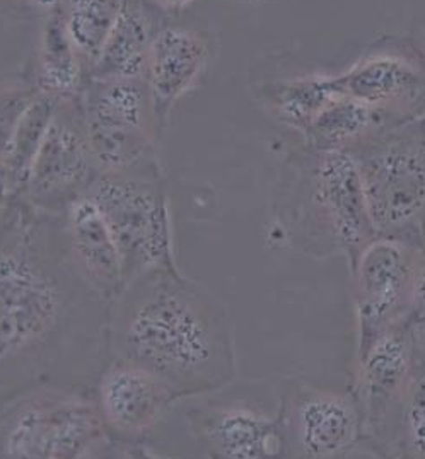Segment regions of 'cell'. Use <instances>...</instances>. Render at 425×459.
<instances>
[{"label": "cell", "instance_id": "obj_14", "mask_svg": "<svg viewBox=\"0 0 425 459\" xmlns=\"http://www.w3.org/2000/svg\"><path fill=\"white\" fill-rule=\"evenodd\" d=\"M343 96L385 113L393 124L425 117V69L403 55L371 54L335 75Z\"/></svg>", "mask_w": 425, "mask_h": 459}, {"label": "cell", "instance_id": "obj_9", "mask_svg": "<svg viewBox=\"0 0 425 459\" xmlns=\"http://www.w3.org/2000/svg\"><path fill=\"white\" fill-rule=\"evenodd\" d=\"M101 175L94 160L81 96L58 101L36 156L24 198L39 212L64 215Z\"/></svg>", "mask_w": 425, "mask_h": 459}, {"label": "cell", "instance_id": "obj_1", "mask_svg": "<svg viewBox=\"0 0 425 459\" xmlns=\"http://www.w3.org/2000/svg\"><path fill=\"white\" fill-rule=\"evenodd\" d=\"M109 304L72 265L64 215L2 204V402L39 386L92 394L109 360Z\"/></svg>", "mask_w": 425, "mask_h": 459}, {"label": "cell", "instance_id": "obj_16", "mask_svg": "<svg viewBox=\"0 0 425 459\" xmlns=\"http://www.w3.org/2000/svg\"><path fill=\"white\" fill-rule=\"evenodd\" d=\"M72 265L89 287L113 302L124 290V268L107 219L91 195H82L64 213Z\"/></svg>", "mask_w": 425, "mask_h": 459}, {"label": "cell", "instance_id": "obj_24", "mask_svg": "<svg viewBox=\"0 0 425 459\" xmlns=\"http://www.w3.org/2000/svg\"><path fill=\"white\" fill-rule=\"evenodd\" d=\"M4 7H9L16 13L38 14L41 18L55 13L62 7V0H2Z\"/></svg>", "mask_w": 425, "mask_h": 459}, {"label": "cell", "instance_id": "obj_17", "mask_svg": "<svg viewBox=\"0 0 425 459\" xmlns=\"http://www.w3.org/2000/svg\"><path fill=\"white\" fill-rule=\"evenodd\" d=\"M156 11L149 0H125L88 79L147 81L152 43L160 30Z\"/></svg>", "mask_w": 425, "mask_h": 459}, {"label": "cell", "instance_id": "obj_19", "mask_svg": "<svg viewBox=\"0 0 425 459\" xmlns=\"http://www.w3.org/2000/svg\"><path fill=\"white\" fill-rule=\"evenodd\" d=\"M56 101L38 94L24 109L18 124L2 137V204L24 198L36 156L54 118Z\"/></svg>", "mask_w": 425, "mask_h": 459}, {"label": "cell", "instance_id": "obj_28", "mask_svg": "<svg viewBox=\"0 0 425 459\" xmlns=\"http://www.w3.org/2000/svg\"><path fill=\"white\" fill-rule=\"evenodd\" d=\"M422 58H424V64H425V24H424V31H422Z\"/></svg>", "mask_w": 425, "mask_h": 459}, {"label": "cell", "instance_id": "obj_3", "mask_svg": "<svg viewBox=\"0 0 425 459\" xmlns=\"http://www.w3.org/2000/svg\"><path fill=\"white\" fill-rule=\"evenodd\" d=\"M117 447L96 396L58 386L28 389L2 402L4 459H82Z\"/></svg>", "mask_w": 425, "mask_h": 459}, {"label": "cell", "instance_id": "obj_22", "mask_svg": "<svg viewBox=\"0 0 425 459\" xmlns=\"http://www.w3.org/2000/svg\"><path fill=\"white\" fill-rule=\"evenodd\" d=\"M125 0H62V14L72 41L91 72L113 30Z\"/></svg>", "mask_w": 425, "mask_h": 459}, {"label": "cell", "instance_id": "obj_26", "mask_svg": "<svg viewBox=\"0 0 425 459\" xmlns=\"http://www.w3.org/2000/svg\"><path fill=\"white\" fill-rule=\"evenodd\" d=\"M410 328H412V338H413L417 359L425 364V316L424 318L412 319Z\"/></svg>", "mask_w": 425, "mask_h": 459}, {"label": "cell", "instance_id": "obj_21", "mask_svg": "<svg viewBox=\"0 0 425 459\" xmlns=\"http://www.w3.org/2000/svg\"><path fill=\"white\" fill-rule=\"evenodd\" d=\"M343 96L335 84V75H306L283 81L268 89L265 96L273 115L298 132H304L332 101Z\"/></svg>", "mask_w": 425, "mask_h": 459}, {"label": "cell", "instance_id": "obj_15", "mask_svg": "<svg viewBox=\"0 0 425 459\" xmlns=\"http://www.w3.org/2000/svg\"><path fill=\"white\" fill-rule=\"evenodd\" d=\"M209 41L192 28L164 26L152 43L147 84L160 132L178 101L195 88L209 64Z\"/></svg>", "mask_w": 425, "mask_h": 459}, {"label": "cell", "instance_id": "obj_2", "mask_svg": "<svg viewBox=\"0 0 425 459\" xmlns=\"http://www.w3.org/2000/svg\"><path fill=\"white\" fill-rule=\"evenodd\" d=\"M109 359L152 372L175 400L228 388L238 374L230 309L207 285L178 266L126 283L109 304Z\"/></svg>", "mask_w": 425, "mask_h": 459}, {"label": "cell", "instance_id": "obj_7", "mask_svg": "<svg viewBox=\"0 0 425 459\" xmlns=\"http://www.w3.org/2000/svg\"><path fill=\"white\" fill-rule=\"evenodd\" d=\"M302 178L304 219L349 258L352 270L377 238L354 156L349 151H311V164Z\"/></svg>", "mask_w": 425, "mask_h": 459}, {"label": "cell", "instance_id": "obj_12", "mask_svg": "<svg viewBox=\"0 0 425 459\" xmlns=\"http://www.w3.org/2000/svg\"><path fill=\"white\" fill-rule=\"evenodd\" d=\"M188 427L205 456L268 459L282 456L279 411L232 400L192 408Z\"/></svg>", "mask_w": 425, "mask_h": 459}, {"label": "cell", "instance_id": "obj_30", "mask_svg": "<svg viewBox=\"0 0 425 459\" xmlns=\"http://www.w3.org/2000/svg\"><path fill=\"white\" fill-rule=\"evenodd\" d=\"M424 249H425V230H424Z\"/></svg>", "mask_w": 425, "mask_h": 459}, {"label": "cell", "instance_id": "obj_23", "mask_svg": "<svg viewBox=\"0 0 425 459\" xmlns=\"http://www.w3.org/2000/svg\"><path fill=\"white\" fill-rule=\"evenodd\" d=\"M391 417H396V425H393L386 451H396V455L407 458H425V364L421 360Z\"/></svg>", "mask_w": 425, "mask_h": 459}, {"label": "cell", "instance_id": "obj_29", "mask_svg": "<svg viewBox=\"0 0 425 459\" xmlns=\"http://www.w3.org/2000/svg\"><path fill=\"white\" fill-rule=\"evenodd\" d=\"M422 125H424V130H425V117L422 118Z\"/></svg>", "mask_w": 425, "mask_h": 459}, {"label": "cell", "instance_id": "obj_5", "mask_svg": "<svg viewBox=\"0 0 425 459\" xmlns=\"http://www.w3.org/2000/svg\"><path fill=\"white\" fill-rule=\"evenodd\" d=\"M88 194L105 215L118 247L124 287L151 270L178 266L158 160L120 173H101Z\"/></svg>", "mask_w": 425, "mask_h": 459}, {"label": "cell", "instance_id": "obj_25", "mask_svg": "<svg viewBox=\"0 0 425 459\" xmlns=\"http://www.w3.org/2000/svg\"><path fill=\"white\" fill-rule=\"evenodd\" d=\"M425 316V253L419 266L415 292H413V313L412 319L424 318Z\"/></svg>", "mask_w": 425, "mask_h": 459}, {"label": "cell", "instance_id": "obj_27", "mask_svg": "<svg viewBox=\"0 0 425 459\" xmlns=\"http://www.w3.org/2000/svg\"><path fill=\"white\" fill-rule=\"evenodd\" d=\"M160 13H179L195 0H149Z\"/></svg>", "mask_w": 425, "mask_h": 459}, {"label": "cell", "instance_id": "obj_4", "mask_svg": "<svg viewBox=\"0 0 425 459\" xmlns=\"http://www.w3.org/2000/svg\"><path fill=\"white\" fill-rule=\"evenodd\" d=\"M377 238L424 247L425 130L422 120L393 125L352 151Z\"/></svg>", "mask_w": 425, "mask_h": 459}, {"label": "cell", "instance_id": "obj_13", "mask_svg": "<svg viewBox=\"0 0 425 459\" xmlns=\"http://www.w3.org/2000/svg\"><path fill=\"white\" fill-rule=\"evenodd\" d=\"M410 323L379 336L369 351L357 359L355 396L364 413L366 437L376 446L419 366Z\"/></svg>", "mask_w": 425, "mask_h": 459}, {"label": "cell", "instance_id": "obj_8", "mask_svg": "<svg viewBox=\"0 0 425 459\" xmlns=\"http://www.w3.org/2000/svg\"><path fill=\"white\" fill-rule=\"evenodd\" d=\"M424 247L376 238L357 260L354 275L357 359L393 328L412 321L413 292Z\"/></svg>", "mask_w": 425, "mask_h": 459}, {"label": "cell", "instance_id": "obj_10", "mask_svg": "<svg viewBox=\"0 0 425 459\" xmlns=\"http://www.w3.org/2000/svg\"><path fill=\"white\" fill-rule=\"evenodd\" d=\"M282 456L330 459L347 456L366 437L357 396L294 386L279 406Z\"/></svg>", "mask_w": 425, "mask_h": 459}, {"label": "cell", "instance_id": "obj_18", "mask_svg": "<svg viewBox=\"0 0 425 459\" xmlns=\"http://www.w3.org/2000/svg\"><path fill=\"white\" fill-rule=\"evenodd\" d=\"M86 81L82 58L69 35L62 9H56L41 22L31 82L39 94L58 103L79 98Z\"/></svg>", "mask_w": 425, "mask_h": 459}, {"label": "cell", "instance_id": "obj_11", "mask_svg": "<svg viewBox=\"0 0 425 459\" xmlns=\"http://www.w3.org/2000/svg\"><path fill=\"white\" fill-rule=\"evenodd\" d=\"M94 396L117 447L126 449L147 442L177 403L160 377L124 359L108 360Z\"/></svg>", "mask_w": 425, "mask_h": 459}, {"label": "cell", "instance_id": "obj_20", "mask_svg": "<svg viewBox=\"0 0 425 459\" xmlns=\"http://www.w3.org/2000/svg\"><path fill=\"white\" fill-rule=\"evenodd\" d=\"M390 118L349 96H340L308 125L302 137L311 151H352L377 132L393 126Z\"/></svg>", "mask_w": 425, "mask_h": 459}, {"label": "cell", "instance_id": "obj_6", "mask_svg": "<svg viewBox=\"0 0 425 459\" xmlns=\"http://www.w3.org/2000/svg\"><path fill=\"white\" fill-rule=\"evenodd\" d=\"M81 103L89 143L101 173H120L156 160L160 128L145 79H88Z\"/></svg>", "mask_w": 425, "mask_h": 459}]
</instances>
